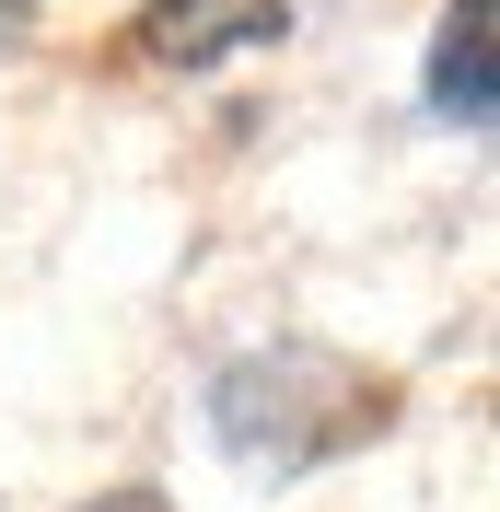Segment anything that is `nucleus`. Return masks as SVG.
Instances as JSON below:
<instances>
[{
    "label": "nucleus",
    "mask_w": 500,
    "mask_h": 512,
    "mask_svg": "<svg viewBox=\"0 0 500 512\" xmlns=\"http://www.w3.org/2000/svg\"><path fill=\"white\" fill-rule=\"evenodd\" d=\"M291 12L280 0H152L140 24H128V47L152 70H210V59H233V47H268Z\"/></svg>",
    "instance_id": "obj_1"
},
{
    "label": "nucleus",
    "mask_w": 500,
    "mask_h": 512,
    "mask_svg": "<svg viewBox=\"0 0 500 512\" xmlns=\"http://www.w3.org/2000/svg\"><path fill=\"white\" fill-rule=\"evenodd\" d=\"M489 12L500 0H454V12H442V47H431V105H454V117L466 128H489Z\"/></svg>",
    "instance_id": "obj_2"
},
{
    "label": "nucleus",
    "mask_w": 500,
    "mask_h": 512,
    "mask_svg": "<svg viewBox=\"0 0 500 512\" xmlns=\"http://www.w3.org/2000/svg\"><path fill=\"white\" fill-rule=\"evenodd\" d=\"M94 512H163V501H152V489H117V501H94Z\"/></svg>",
    "instance_id": "obj_3"
},
{
    "label": "nucleus",
    "mask_w": 500,
    "mask_h": 512,
    "mask_svg": "<svg viewBox=\"0 0 500 512\" xmlns=\"http://www.w3.org/2000/svg\"><path fill=\"white\" fill-rule=\"evenodd\" d=\"M24 12H35V0H0V35H12V24H24Z\"/></svg>",
    "instance_id": "obj_4"
}]
</instances>
